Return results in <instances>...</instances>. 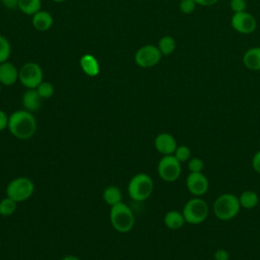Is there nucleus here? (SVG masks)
Returning <instances> with one entry per match:
<instances>
[{"mask_svg":"<svg viewBox=\"0 0 260 260\" xmlns=\"http://www.w3.org/2000/svg\"><path fill=\"white\" fill-rule=\"evenodd\" d=\"M54 23L53 15L46 10H40L31 16V24L38 31L49 30Z\"/></svg>","mask_w":260,"mask_h":260,"instance_id":"nucleus-14","label":"nucleus"},{"mask_svg":"<svg viewBox=\"0 0 260 260\" xmlns=\"http://www.w3.org/2000/svg\"><path fill=\"white\" fill-rule=\"evenodd\" d=\"M187 190L195 197H201L206 194L209 189L207 177L201 173H189L186 178Z\"/></svg>","mask_w":260,"mask_h":260,"instance_id":"nucleus-11","label":"nucleus"},{"mask_svg":"<svg viewBox=\"0 0 260 260\" xmlns=\"http://www.w3.org/2000/svg\"><path fill=\"white\" fill-rule=\"evenodd\" d=\"M181 164L188 161L191 156V149L187 145H178L173 154Z\"/></svg>","mask_w":260,"mask_h":260,"instance_id":"nucleus-26","label":"nucleus"},{"mask_svg":"<svg viewBox=\"0 0 260 260\" xmlns=\"http://www.w3.org/2000/svg\"><path fill=\"white\" fill-rule=\"evenodd\" d=\"M110 221L115 231L125 234L133 229L135 217L130 207L122 201L111 206Z\"/></svg>","mask_w":260,"mask_h":260,"instance_id":"nucleus-3","label":"nucleus"},{"mask_svg":"<svg viewBox=\"0 0 260 260\" xmlns=\"http://www.w3.org/2000/svg\"><path fill=\"white\" fill-rule=\"evenodd\" d=\"M61 260H80V259L74 255H67V256H64Z\"/></svg>","mask_w":260,"mask_h":260,"instance_id":"nucleus-35","label":"nucleus"},{"mask_svg":"<svg viewBox=\"0 0 260 260\" xmlns=\"http://www.w3.org/2000/svg\"><path fill=\"white\" fill-rule=\"evenodd\" d=\"M8 120L9 116H7L4 111L0 110V131H3L8 127Z\"/></svg>","mask_w":260,"mask_h":260,"instance_id":"nucleus-32","label":"nucleus"},{"mask_svg":"<svg viewBox=\"0 0 260 260\" xmlns=\"http://www.w3.org/2000/svg\"><path fill=\"white\" fill-rule=\"evenodd\" d=\"M182 213L187 223L200 224L207 218L209 206L205 200L194 196L185 203Z\"/></svg>","mask_w":260,"mask_h":260,"instance_id":"nucleus-5","label":"nucleus"},{"mask_svg":"<svg viewBox=\"0 0 260 260\" xmlns=\"http://www.w3.org/2000/svg\"><path fill=\"white\" fill-rule=\"evenodd\" d=\"M196 3L193 0H181L179 3V9L184 14H190L196 9Z\"/></svg>","mask_w":260,"mask_h":260,"instance_id":"nucleus-28","label":"nucleus"},{"mask_svg":"<svg viewBox=\"0 0 260 260\" xmlns=\"http://www.w3.org/2000/svg\"><path fill=\"white\" fill-rule=\"evenodd\" d=\"M213 260H230V254L225 249L218 248L213 254Z\"/></svg>","mask_w":260,"mask_h":260,"instance_id":"nucleus-30","label":"nucleus"},{"mask_svg":"<svg viewBox=\"0 0 260 260\" xmlns=\"http://www.w3.org/2000/svg\"><path fill=\"white\" fill-rule=\"evenodd\" d=\"M230 8L233 11V13L246 11L247 1L246 0H231L230 1Z\"/></svg>","mask_w":260,"mask_h":260,"instance_id":"nucleus-29","label":"nucleus"},{"mask_svg":"<svg viewBox=\"0 0 260 260\" xmlns=\"http://www.w3.org/2000/svg\"><path fill=\"white\" fill-rule=\"evenodd\" d=\"M79 65L82 72L89 77H95L100 74V71H101L100 63L92 54L82 55L79 59Z\"/></svg>","mask_w":260,"mask_h":260,"instance_id":"nucleus-15","label":"nucleus"},{"mask_svg":"<svg viewBox=\"0 0 260 260\" xmlns=\"http://www.w3.org/2000/svg\"><path fill=\"white\" fill-rule=\"evenodd\" d=\"M1 3L7 9H18V0H1Z\"/></svg>","mask_w":260,"mask_h":260,"instance_id":"nucleus-33","label":"nucleus"},{"mask_svg":"<svg viewBox=\"0 0 260 260\" xmlns=\"http://www.w3.org/2000/svg\"><path fill=\"white\" fill-rule=\"evenodd\" d=\"M19 69L11 62L0 64V83L3 86H11L18 81Z\"/></svg>","mask_w":260,"mask_h":260,"instance_id":"nucleus-13","label":"nucleus"},{"mask_svg":"<svg viewBox=\"0 0 260 260\" xmlns=\"http://www.w3.org/2000/svg\"><path fill=\"white\" fill-rule=\"evenodd\" d=\"M164 223L170 230H179L186 223V221L182 211L170 210L164 216Z\"/></svg>","mask_w":260,"mask_h":260,"instance_id":"nucleus-18","label":"nucleus"},{"mask_svg":"<svg viewBox=\"0 0 260 260\" xmlns=\"http://www.w3.org/2000/svg\"><path fill=\"white\" fill-rule=\"evenodd\" d=\"M251 164H252L253 170H254L256 173L260 174V149L257 150V151L254 153V155H253V157H252V160H251Z\"/></svg>","mask_w":260,"mask_h":260,"instance_id":"nucleus-31","label":"nucleus"},{"mask_svg":"<svg viewBox=\"0 0 260 260\" xmlns=\"http://www.w3.org/2000/svg\"><path fill=\"white\" fill-rule=\"evenodd\" d=\"M2 86H3V85L0 83V92H1V90H2Z\"/></svg>","mask_w":260,"mask_h":260,"instance_id":"nucleus-37","label":"nucleus"},{"mask_svg":"<svg viewBox=\"0 0 260 260\" xmlns=\"http://www.w3.org/2000/svg\"><path fill=\"white\" fill-rule=\"evenodd\" d=\"M37 127L34 114L24 109L14 111L9 116L7 129L15 138L21 140L31 138L37 132Z\"/></svg>","mask_w":260,"mask_h":260,"instance_id":"nucleus-1","label":"nucleus"},{"mask_svg":"<svg viewBox=\"0 0 260 260\" xmlns=\"http://www.w3.org/2000/svg\"><path fill=\"white\" fill-rule=\"evenodd\" d=\"M44 80L42 67L36 62H26L19 68L18 81L26 88L34 89Z\"/></svg>","mask_w":260,"mask_h":260,"instance_id":"nucleus-7","label":"nucleus"},{"mask_svg":"<svg viewBox=\"0 0 260 260\" xmlns=\"http://www.w3.org/2000/svg\"><path fill=\"white\" fill-rule=\"evenodd\" d=\"M161 53L155 45H144L140 47L134 55V61L141 68H151L156 66L161 60Z\"/></svg>","mask_w":260,"mask_h":260,"instance_id":"nucleus-9","label":"nucleus"},{"mask_svg":"<svg viewBox=\"0 0 260 260\" xmlns=\"http://www.w3.org/2000/svg\"><path fill=\"white\" fill-rule=\"evenodd\" d=\"M239 201L241 207L245 209H253L259 203V196L255 191L246 190L239 196Z\"/></svg>","mask_w":260,"mask_h":260,"instance_id":"nucleus-20","label":"nucleus"},{"mask_svg":"<svg viewBox=\"0 0 260 260\" xmlns=\"http://www.w3.org/2000/svg\"><path fill=\"white\" fill-rule=\"evenodd\" d=\"M53 2H55V3H63V2H65L66 0H52Z\"/></svg>","mask_w":260,"mask_h":260,"instance_id":"nucleus-36","label":"nucleus"},{"mask_svg":"<svg viewBox=\"0 0 260 260\" xmlns=\"http://www.w3.org/2000/svg\"><path fill=\"white\" fill-rule=\"evenodd\" d=\"M193 1L196 3V5L205 6V7L212 6L218 2V0H193Z\"/></svg>","mask_w":260,"mask_h":260,"instance_id":"nucleus-34","label":"nucleus"},{"mask_svg":"<svg viewBox=\"0 0 260 260\" xmlns=\"http://www.w3.org/2000/svg\"><path fill=\"white\" fill-rule=\"evenodd\" d=\"M42 98L38 93L37 89H26L22 95V106L23 109L34 113L40 110L42 105Z\"/></svg>","mask_w":260,"mask_h":260,"instance_id":"nucleus-16","label":"nucleus"},{"mask_svg":"<svg viewBox=\"0 0 260 260\" xmlns=\"http://www.w3.org/2000/svg\"><path fill=\"white\" fill-rule=\"evenodd\" d=\"M122 198H123L122 192L120 188H118L117 186H114V185L108 186L103 191V199L110 206H113L117 203L122 202Z\"/></svg>","mask_w":260,"mask_h":260,"instance_id":"nucleus-19","label":"nucleus"},{"mask_svg":"<svg viewBox=\"0 0 260 260\" xmlns=\"http://www.w3.org/2000/svg\"><path fill=\"white\" fill-rule=\"evenodd\" d=\"M11 44L7 38L0 35V64L8 61L11 55Z\"/></svg>","mask_w":260,"mask_h":260,"instance_id":"nucleus-24","label":"nucleus"},{"mask_svg":"<svg viewBox=\"0 0 260 260\" xmlns=\"http://www.w3.org/2000/svg\"><path fill=\"white\" fill-rule=\"evenodd\" d=\"M232 27L241 35H251L257 28L255 16L247 11L233 13L231 18Z\"/></svg>","mask_w":260,"mask_h":260,"instance_id":"nucleus-10","label":"nucleus"},{"mask_svg":"<svg viewBox=\"0 0 260 260\" xmlns=\"http://www.w3.org/2000/svg\"><path fill=\"white\" fill-rule=\"evenodd\" d=\"M35 191L34 182L27 177H17L11 180L6 187L7 197L14 201L23 202L30 198Z\"/></svg>","mask_w":260,"mask_h":260,"instance_id":"nucleus-6","label":"nucleus"},{"mask_svg":"<svg viewBox=\"0 0 260 260\" xmlns=\"http://www.w3.org/2000/svg\"><path fill=\"white\" fill-rule=\"evenodd\" d=\"M188 169L190 173H201L204 169V162L200 157H191L188 160Z\"/></svg>","mask_w":260,"mask_h":260,"instance_id":"nucleus-27","label":"nucleus"},{"mask_svg":"<svg viewBox=\"0 0 260 260\" xmlns=\"http://www.w3.org/2000/svg\"><path fill=\"white\" fill-rule=\"evenodd\" d=\"M154 147L162 155H171L174 154L178 144L175 137L167 132L159 133L155 136L153 141Z\"/></svg>","mask_w":260,"mask_h":260,"instance_id":"nucleus-12","label":"nucleus"},{"mask_svg":"<svg viewBox=\"0 0 260 260\" xmlns=\"http://www.w3.org/2000/svg\"><path fill=\"white\" fill-rule=\"evenodd\" d=\"M156 46L162 56H169L175 52L177 43L173 37L164 36L158 40V43Z\"/></svg>","mask_w":260,"mask_h":260,"instance_id":"nucleus-22","label":"nucleus"},{"mask_svg":"<svg viewBox=\"0 0 260 260\" xmlns=\"http://www.w3.org/2000/svg\"><path fill=\"white\" fill-rule=\"evenodd\" d=\"M239 197L233 193H223L215 198L212 210L219 220H231L235 218L241 209Z\"/></svg>","mask_w":260,"mask_h":260,"instance_id":"nucleus-2","label":"nucleus"},{"mask_svg":"<svg viewBox=\"0 0 260 260\" xmlns=\"http://www.w3.org/2000/svg\"><path fill=\"white\" fill-rule=\"evenodd\" d=\"M17 202L9 197H5L0 200V215L8 217L12 215L16 210Z\"/></svg>","mask_w":260,"mask_h":260,"instance_id":"nucleus-23","label":"nucleus"},{"mask_svg":"<svg viewBox=\"0 0 260 260\" xmlns=\"http://www.w3.org/2000/svg\"><path fill=\"white\" fill-rule=\"evenodd\" d=\"M182 173L181 162L173 155H162L157 164V174L166 182H175Z\"/></svg>","mask_w":260,"mask_h":260,"instance_id":"nucleus-8","label":"nucleus"},{"mask_svg":"<svg viewBox=\"0 0 260 260\" xmlns=\"http://www.w3.org/2000/svg\"><path fill=\"white\" fill-rule=\"evenodd\" d=\"M242 60L246 68L253 71L260 70V47L249 48L244 53Z\"/></svg>","mask_w":260,"mask_h":260,"instance_id":"nucleus-17","label":"nucleus"},{"mask_svg":"<svg viewBox=\"0 0 260 260\" xmlns=\"http://www.w3.org/2000/svg\"><path fill=\"white\" fill-rule=\"evenodd\" d=\"M36 89L43 100H48V99L52 98V95L54 94V91H55L54 85L50 81H45V80H43L38 85V87Z\"/></svg>","mask_w":260,"mask_h":260,"instance_id":"nucleus-25","label":"nucleus"},{"mask_svg":"<svg viewBox=\"0 0 260 260\" xmlns=\"http://www.w3.org/2000/svg\"><path fill=\"white\" fill-rule=\"evenodd\" d=\"M153 181L145 173L134 175L128 183V195L134 201H144L150 197L153 191Z\"/></svg>","mask_w":260,"mask_h":260,"instance_id":"nucleus-4","label":"nucleus"},{"mask_svg":"<svg viewBox=\"0 0 260 260\" xmlns=\"http://www.w3.org/2000/svg\"><path fill=\"white\" fill-rule=\"evenodd\" d=\"M42 8V0H18V9L25 15L32 16Z\"/></svg>","mask_w":260,"mask_h":260,"instance_id":"nucleus-21","label":"nucleus"}]
</instances>
